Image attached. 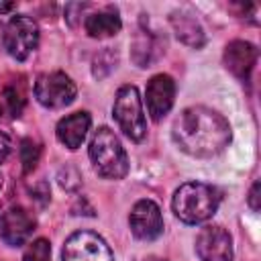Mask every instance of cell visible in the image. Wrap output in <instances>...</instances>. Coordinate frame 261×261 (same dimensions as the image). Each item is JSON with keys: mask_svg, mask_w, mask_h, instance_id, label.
<instances>
[{"mask_svg": "<svg viewBox=\"0 0 261 261\" xmlns=\"http://www.w3.org/2000/svg\"><path fill=\"white\" fill-rule=\"evenodd\" d=\"M171 135L184 153L192 157H212L230 143V124L216 110L190 106L175 118Z\"/></svg>", "mask_w": 261, "mask_h": 261, "instance_id": "6da1fadb", "label": "cell"}, {"mask_svg": "<svg viewBox=\"0 0 261 261\" xmlns=\"http://www.w3.org/2000/svg\"><path fill=\"white\" fill-rule=\"evenodd\" d=\"M218 202L220 196L216 188L202 181H186L175 190L171 208L181 222L200 224L214 216Z\"/></svg>", "mask_w": 261, "mask_h": 261, "instance_id": "7a4b0ae2", "label": "cell"}, {"mask_svg": "<svg viewBox=\"0 0 261 261\" xmlns=\"http://www.w3.org/2000/svg\"><path fill=\"white\" fill-rule=\"evenodd\" d=\"M90 161L100 177L122 179L128 173V157L112 128L100 126L90 141Z\"/></svg>", "mask_w": 261, "mask_h": 261, "instance_id": "3957f363", "label": "cell"}, {"mask_svg": "<svg viewBox=\"0 0 261 261\" xmlns=\"http://www.w3.org/2000/svg\"><path fill=\"white\" fill-rule=\"evenodd\" d=\"M112 114L120 126V130L135 143H141L147 135V120L143 112V102L139 90L135 86H122L116 92Z\"/></svg>", "mask_w": 261, "mask_h": 261, "instance_id": "277c9868", "label": "cell"}, {"mask_svg": "<svg viewBox=\"0 0 261 261\" xmlns=\"http://www.w3.org/2000/svg\"><path fill=\"white\" fill-rule=\"evenodd\" d=\"M37 45H39V27L31 16L16 14L2 27V47L12 59L27 61L37 49Z\"/></svg>", "mask_w": 261, "mask_h": 261, "instance_id": "5b68a950", "label": "cell"}, {"mask_svg": "<svg viewBox=\"0 0 261 261\" xmlns=\"http://www.w3.org/2000/svg\"><path fill=\"white\" fill-rule=\"evenodd\" d=\"M35 98L41 106L57 110V108H65L75 100L77 88L71 82V77L63 71H47L41 73L35 80Z\"/></svg>", "mask_w": 261, "mask_h": 261, "instance_id": "8992f818", "label": "cell"}, {"mask_svg": "<svg viewBox=\"0 0 261 261\" xmlns=\"http://www.w3.org/2000/svg\"><path fill=\"white\" fill-rule=\"evenodd\" d=\"M63 261H114L108 243L92 230H77L63 243Z\"/></svg>", "mask_w": 261, "mask_h": 261, "instance_id": "52a82bcc", "label": "cell"}, {"mask_svg": "<svg viewBox=\"0 0 261 261\" xmlns=\"http://www.w3.org/2000/svg\"><path fill=\"white\" fill-rule=\"evenodd\" d=\"M200 261H232V237L218 224L204 226L196 237Z\"/></svg>", "mask_w": 261, "mask_h": 261, "instance_id": "ba28073f", "label": "cell"}, {"mask_svg": "<svg viewBox=\"0 0 261 261\" xmlns=\"http://www.w3.org/2000/svg\"><path fill=\"white\" fill-rule=\"evenodd\" d=\"M128 226L139 241H155L163 232V216L159 206L149 198L139 200L128 214Z\"/></svg>", "mask_w": 261, "mask_h": 261, "instance_id": "9c48e42d", "label": "cell"}, {"mask_svg": "<svg viewBox=\"0 0 261 261\" xmlns=\"http://www.w3.org/2000/svg\"><path fill=\"white\" fill-rule=\"evenodd\" d=\"M35 230V218L22 206H10L0 214V239L8 247H20Z\"/></svg>", "mask_w": 261, "mask_h": 261, "instance_id": "30bf717a", "label": "cell"}, {"mask_svg": "<svg viewBox=\"0 0 261 261\" xmlns=\"http://www.w3.org/2000/svg\"><path fill=\"white\" fill-rule=\"evenodd\" d=\"M175 100V82L167 73H157L149 80L145 90V102L147 110L151 114V120L159 122L173 106Z\"/></svg>", "mask_w": 261, "mask_h": 261, "instance_id": "8fae6325", "label": "cell"}, {"mask_svg": "<svg viewBox=\"0 0 261 261\" xmlns=\"http://www.w3.org/2000/svg\"><path fill=\"white\" fill-rule=\"evenodd\" d=\"M257 63V49L249 41H232L224 49L226 69L243 82H249V75Z\"/></svg>", "mask_w": 261, "mask_h": 261, "instance_id": "7c38bea8", "label": "cell"}, {"mask_svg": "<svg viewBox=\"0 0 261 261\" xmlns=\"http://www.w3.org/2000/svg\"><path fill=\"white\" fill-rule=\"evenodd\" d=\"M90 124H92V118L88 112H73L57 122V128H55L57 141L73 151V149L82 147V143L90 130Z\"/></svg>", "mask_w": 261, "mask_h": 261, "instance_id": "4fadbf2b", "label": "cell"}, {"mask_svg": "<svg viewBox=\"0 0 261 261\" xmlns=\"http://www.w3.org/2000/svg\"><path fill=\"white\" fill-rule=\"evenodd\" d=\"M169 22H171V27H173L175 37H177L181 43H186L188 47L200 49V47L206 45V33H204L202 24L198 22V18H196L194 14L184 12V10L171 12Z\"/></svg>", "mask_w": 261, "mask_h": 261, "instance_id": "5bb4252c", "label": "cell"}, {"mask_svg": "<svg viewBox=\"0 0 261 261\" xmlns=\"http://www.w3.org/2000/svg\"><path fill=\"white\" fill-rule=\"evenodd\" d=\"M120 29H122L120 16L116 14V10H110V8L102 12H94L86 18V33L94 39L114 37Z\"/></svg>", "mask_w": 261, "mask_h": 261, "instance_id": "9a60e30c", "label": "cell"}, {"mask_svg": "<svg viewBox=\"0 0 261 261\" xmlns=\"http://www.w3.org/2000/svg\"><path fill=\"white\" fill-rule=\"evenodd\" d=\"M159 55V43L155 39L153 33L149 31H139V35L135 37L133 43V59L139 67H149Z\"/></svg>", "mask_w": 261, "mask_h": 261, "instance_id": "2e32d148", "label": "cell"}, {"mask_svg": "<svg viewBox=\"0 0 261 261\" xmlns=\"http://www.w3.org/2000/svg\"><path fill=\"white\" fill-rule=\"evenodd\" d=\"M39 155H41V147H37V143H33L31 139H24L20 143V159H22V171L24 173H31L37 167Z\"/></svg>", "mask_w": 261, "mask_h": 261, "instance_id": "e0dca14e", "label": "cell"}, {"mask_svg": "<svg viewBox=\"0 0 261 261\" xmlns=\"http://www.w3.org/2000/svg\"><path fill=\"white\" fill-rule=\"evenodd\" d=\"M22 261H51V245L47 239H37L33 241L24 255H22Z\"/></svg>", "mask_w": 261, "mask_h": 261, "instance_id": "ac0fdd59", "label": "cell"}, {"mask_svg": "<svg viewBox=\"0 0 261 261\" xmlns=\"http://www.w3.org/2000/svg\"><path fill=\"white\" fill-rule=\"evenodd\" d=\"M57 181H59V186H61L63 190H67V192H75V190L82 186V175H80V171H77L75 167L65 165V167L59 169V173H57Z\"/></svg>", "mask_w": 261, "mask_h": 261, "instance_id": "d6986e66", "label": "cell"}, {"mask_svg": "<svg viewBox=\"0 0 261 261\" xmlns=\"http://www.w3.org/2000/svg\"><path fill=\"white\" fill-rule=\"evenodd\" d=\"M6 100H8V108H10L12 116H18L20 110H22V104H24L22 92L16 90V88H8V90H6Z\"/></svg>", "mask_w": 261, "mask_h": 261, "instance_id": "ffe728a7", "label": "cell"}, {"mask_svg": "<svg viewBox=\"0 0 261 261\" xmlns=\"http://www.w3.org/2000/svg\"><path fill=\"white\" fill-rule=\"evenodd\" d=\"M10 151H12V141H10V137L0 130V163L6 161V157L10 155Z\"/></svg>", "mask_w": 261, "mask_h": 261, "instance_id": "44dd1931", "label": "cell"}, {"mask_svg": "<svg viewBox=\"0 0 261 261\" xmlns=\"http://www.w3.org/2000/svg\"><path fill=\"white\" fill-rule=\"evenodd\" d=\"M247 202H249V206H251V210H253V212H257V210H259V181H255V184L251 186V192H249Z\"/></svg>", "mask_w": 261, "mask_h": 261, "instance_id": "7402d4cb", "label": "cell"}, {"mask_svg": "<svg viewBox=\"0 0 261 261\" xmlns=\"http://www.w3.org/2000/svg\"><path fill=\"white\" fill-rule=\"evenodd\" d=\"M16 8V2H0V14H4V12H10V10H14Z\"/></svg>", "mask_w": 261, "mask_h": 261, "instance_id": "603a6c76", "label": "cell"}, {"mask_svg": "<svg viewBox=\"0 0 261 261\" xmlns=\"http://www.w3.org/2000/svg\"><path fill=\"white\" fill-rule=\"evenodd\" d=\"M2 186H4V177H2V173H0V190H2Z\"/></svg>", "mask_w": 261, "mask_h": 261, "instance_id": "cb8c5ba5", "label": "cell"}, {"mask_svg": "<svg viewBox=\"0 0 261 261\" xmlns=\"http://www.w3.org/2000/svg\"><path fill=\"white\" fill-rule=\"evenodd\" d=\"M0 116H2V108H0Z\"/></svg>", "mask_w": 261, "mask_h": 261, "instance_id": "d4e9b609", "label": "cell"}]
</instances>
